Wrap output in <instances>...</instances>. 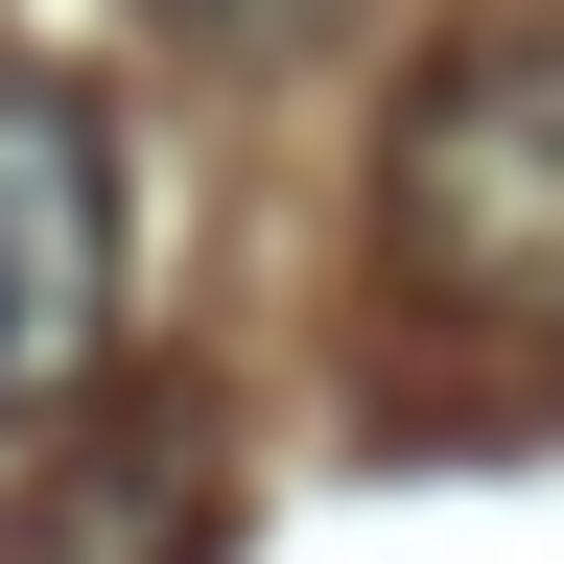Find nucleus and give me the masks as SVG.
Returning <instances> with one entry per match:
<instances>
[{"label":"nucleus","instance_id":"1","mask_svg":"<svg viewBox=\"0 0 564 564\" xmlns=\"http://www.w3.org/2000/svg\"><path fill=\"white\" fill-rule=\"evenodd\" d=\"M377 236L423 306H470V329H564V24H494L447 47L400 95V188H377Z\"/></svg>","mask_w":564,"mask_h":564},{"label":"nucleus","instance_id":"2","mask_svg":"<svg viewBox=\"0 0 564 564\" xmlns=\"http://www.w3.org/2000/svg\"><path fill=\"white\" fill-rule=\"evenodd\" d=\"M118 352V165L70 70H0V423H47Z\"/></svg>","mask_w":564,"mask_h":564}]
</instances>
